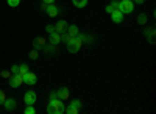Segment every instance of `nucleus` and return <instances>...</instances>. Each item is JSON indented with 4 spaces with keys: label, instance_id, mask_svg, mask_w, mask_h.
<instances>
[{
    "label": "nucleus",
    "instance_id": "obj_1",
    "mask_svg": "<svg viewBox=\"0 0 156 114\" xmlns=\"http://www.w3.org/2000/svg\"><path fill=\"white\" fill-rule=\"evenodd\" d=\"M33 48H36V50H44V52L51 53V55L55 53V45H51L44 36H36V37H34V39H33Z\"/></svg>",
    "mask_w": 156,
    "mask_h": 114
},
{
    "label": "nucleus",
    "instance_id": "obj_2",
    "mask_svg": "<svg viewBox=\"0 0 156 114\" xmlns=\"http://www.w3.org/2000/svg\"><path fill=\"white\" fill-rule=\"evenodd\" d=\"M64 103H62V100H59L58 97L55 98H50V102L47 105V112L48 114H62L64 112Z\"/></svg>",
    "mask_w": 156,
    "mask_h": 114
},
{
    "label": "nucleus",
    "instance_id": "obj_3",
    "mask_svg": "<svg viewBox=\"0 0 156 114\" xmlns=\"http://www.w3.org/2000/svg\"><path fill=\"white\" fill-rule=\"evenodd\" d=\"M117 8H119L123 14H129V12L134 11V2L133 0H120V2H117Z\"/></svg>",
    "mask_w": 156,
    "mask_h": 114
},
{
    "label": "nucleus",
    "instance_id": "obj_4",
    "mask_svg": "<svg viewBox=\"0 0 156 114\" xmlns=\"http://www.w3.org/2000/svg\"><path fill=\"white\" fill-rule=\"evenodd\" d=\"M81 109V100L80 98H75L72 100V102L64 108V112H67V114H78Z\"/></svg>",
    "mask_w": 156,
    "mask_h": 114
},
{
    "label": "nucleus",
    "instance_id": "obj_5",
    "mask_svg": "<svg viewBox=\"0 0 156 114\" xmlns=\"http://www.w3.org/2000/svg\"><path fill=\"white\" fill-rule=\"evenodd\" d=\"M22 78H23V83H25V84H30V86L36 84V81H37V77H36V73H33L31 70H28V72L25 73Z\"/></svg>",
    "mask_w": 156,
    "mask_h": 114
},
{
    "label": "nucleus",
    "instance_id": "obj_6",
    "mask_svg": "<svg viewBox=\"0 0 156 114\" xmlns=\"http://www.w3.org/2000/svg\"><path fill=\"white\" fill-rule=\"evenodd\" d=\"M8 81H9V86H11V87H19V86H22L23 78H22V75L14 73V75H11V78H9Z\"/></svg>",
    "mask_w": 156,
    "mask_h": 114
},
{
    "label": "nucleus",
    "instance_id": "obj_7",
    "mask_svg": "<svg viewBox=\"0 0 156 114\" xmlns=\"http://www.w3.org/2000/svg\"><path fill=\"white\" fill-rule=\"evenodd\" d=\"M123 16H125V14H123L119 8L114 9V11L111 12V19H112L114 23H122V22H123Z\"/></svg>",
    "mask_w": 156,
    "mask_h": 114
},
{
    "label": "nucleus",
    "instance_id": "obj_8",
    "mask_svg": "<svg viewBox=\"0 0 156 114\" xmlns=\"http://www.w3.org/2000/svg\"><path fill=\"white\" fill-rule=\"evenodd\" d=\"M48 42L51 44V45H58L59 42H61V33H58V31H51V33H48Z\"/></svg>",
    "mask_w": 156,
    "mask_h": 114
},
{
    "label": "nucleus",
    "instance_id": "obj_9",
    "mask_svg": "<svg viewBox=\"0 0 156 114\" xmlns=\"http://www.w3.org/2000/svg\"><path fill=\"white\" fill-rule=\"evenodd\" d=\"M69 95H70V91H69V87H66V86H62V87H59V89L56 91V97L59 98V100H67L69 98Z\"/></svg>",
    "mask_w": 156,
    "mask_h": 114
},
{
    "label": "nucleus",
    "instance_id": "obj_10",
    "mask_svg": "<svg viewBox=\"0 0 156 114\" xmlns=\"http://www.w3.org/2000/svg\"><path fill=\"white\" fill-rule=\"evenodd\" d=\"M23 102H25V105H34V102H36V92H34V91L25 92V95H23Z\"/></svg>",
    "mask_w": 156,
    "mask_h": 114
},
{
    "label": "nucleus",
    "instance_id": "obj_11",
    "mask_svg": "<svg viewBox=\"0 0 156 114\" xmlns=\"http://www.w3.org/2000/svg\"><path fill=\"white\" fill-rule=\"evenodd\" d=\"M45 12L50 16V17H56L59 14V6H56L55 3H51V5H47L45 8Z\"/></svg>",
    "mask_w": 156,
    "mask_h": 114
},
{
    "label": "nucleus",
    "instance_id": "obj_12",
    "mask_svg": "<svg viewBox=\"0 0 156 114\" xmlns=\"http://www.w3.org/2000/svg\"><path fill=\"white\" fill-rule=\"evenodd\" d=\"M3 106L6 111H14L16 106H17V102L14 98H5V102H3Z\"/></svg>",
    "mask_w": 156,
    "mask_h": 114
},
{
    "label": "nucleus",
    "instance_id": "obj_13",
    "mask_svg": "<svg viewBox=\"0 0 156 114\" xmlns=\"http://www.w3.org/2000/svg\"><path fill=\"white\" fill-rule=\"evenodd\" d=\"M53 28H55V31H58V33H64L67 30V22L66 20H58L55 25H53Z\"/></svg>",
    "mask_w": 156,
    "mask_h": 114
},
{
    "label": "nucleus",
    "instance_id": "obj_14",
    "mask_svg": "<svg viewBox=\"0 0 156 114\" xmlns=\"http://www.w3.org/2000/svg\"><path fill=\"white\" fill-rule=\"evenodd\" d=\"M66 45H67V52H70V53H76L78 50L81 48V45H78V44L73 41V37H72V41H70V42H67Z\"/></svg>",
    "mask_w": 156,
    "mask_h": 114
},
{
    "label": "nucleus",
    "instance_id": "obj_15",
    "mask_svg": "<svg viewBox=\"0 0 156 114\" xmlns=\"http://www.w3.org/2000/svg\"><path fill=\"white\" fill-rule=\"evenodd\" d=\"M144 34H145V37H148V42L153 45V44H154V28H153V27L145 28V30H144Z\"/></svg>",
    "mask_w": 156,
    "mask_h": 114
},
{
    "label": "nucleus",
    "instance_id": "obj_16",
    "mask_svg": "<svg viewBox=\"0 0 156 114\" xmlns=\"http://www.w3.org/2000/svg\"><path fill=\"white\" fill-rule=\"evenodd\" d=\"M66 33H67L70 37H75L78 33H80V30H78L76 25H67V30H66Z\"/></svg>",
    "mask_w": 156,
    "mask_h": 114
},
{
    "label": "nucleus",
    "instance_id": "obj_17",
    "mask_svg": "<svg viewBox=\"0 0 156 114\" xmlns=\"http://www.w3.org/2000/svg\"><path fill=\"white\" fill-rule=\"evenodd\" d=\"M147 20H148V16L145 14V12H140V14L137 16V23H140V25H145Z\"/></svg>",
    "mask_w": 156,
    "mask_h": 114
},
{
    "label": "nucleus",
    "instance_id": "obj_18",
    "mask_svg": "<svg viewBox=\"0 0 156 114\" xmlns=\"http://www.w3.org/2000/svg\"><path fill=\"white\" fill-rule=\"evenodd\" d=\"M72 3H73V6H76V8H84V6L87 5V0H72Z\"/></svg>",
    "mask_w": 156,
    "mask_h": 114
},
{
    "label": "nucleus",
    "instance_id": "obj_19",
    "mask_svg": "<svg viewBox=\"0 0 156 114\" xmlns=\"http://www.w3.org/2000/svg\"><path fill=\"white\" fill-rule=\"evenodd\" d=\"M114 9H117V2H115V0H112V2H111V3H109V5L105 8V11L108 12V14H111V12H112Z\"/></svg>",
    "mask_w": 156,
    "mask_h": 114
},
{
    "label": "nucleus",
    "instance_id": "obj_20",
    "mask_svg": "<svg viewBox=\"0 0 156 114\" xmlns=\"http://www.w3.org/2000/svg\"><path fill=\"white\" fill-rule=\"evenodd\" d=\"M28 70H30V67H28L27 64H25V62H23V64H20V66H19V75H22V77H23V75L27 73Z\"/></svg>",
    "mask_w": 156,
    "mask_h": 114
},
{
    "label": "nucleus",
    "instance_id": "obj_21",
    "mask_svg": "<svg viewBox=\"0 0 156 114\" xmlns=\"http://www.w3.org/2000/svg\"><path fill=\"white\" fill-rule=\"evenodd\" d=\"M61 41L67 44V42H70V41H72V37H70V36H69L66 31H64V33H61Z\"/></svg>",
    "mask_w": 156,
    "mask_h": 114
},
{
    "label": "nucleus",
    "instance_id": "obj_22",
    "mask_svg": "<svg viewBox=\"0 0 156 114\" xmlns=\"http://www.w3.org/2000/svg\"><path fill=\"white\" fill-rule=\"evenodd\" d=\"M6 2H8V5H9L11 8H16V6L20 5V0H6Z\"/></svg>",
    "mask_w": 156,
    "mask_h": 114
},
{
    "label": "nucleus",
    "instance_id": "obj_23",
    "mask_svg": "<svg viewBox=\"0 0 156 114\" xmlns=\"http://www.w3.org/2000/svg\"><path fill=\"white\" fill-rule=\"evenodd\" d=\"M25 114H34L36 112V109H34V106L33 105H27V108H25V111H23Z\"/></svg>",
    "mask_w": 156,
    "mask_h": 114
},
{
    "label": "nucleus",
    "instance_id": "obj_24",
    "mask_svg": "<svg viewBox=\"0 0 156 114\" xmlns=\"http://www.w3.org/2000/svg\"><path fill=\"white\" fill-rule=\"evenodd\" d=\"M0 75H2V78H5V80H9L11 78V70H2V73H0Z\"/></svg>",
    "mask_w": 156,
    "mask_h": 114
},
{
    "label": "nucleus",
    "instance_id": "obj_25",
    "mask_svg": "<svg viewBox=\"0 0 156 114\" xmlns=\"http://www.w3.org/2000/svg\"><path fill=\"white\" fill-rule=\"evenodd\" d=\"M28 56H30L31 59H37V58H39V53H37V50H36V48H33L31 52L28 53Z\"/></svg>",
    "mask_w": 156,
    "mask_h": 114
},
{
    "label": "nucleus",
    "instance_id": "obj_26",
    "mask_svg": "<svg viewBox=\"0 0 156 114\" xmlns=\"http://www.w3.org/2000/svg\"><path fill=\"white\" fill-rule=\"evenodd\" d=\"M5 98H6V95H5V92L0 89V105H3V102H5Z\"/></svg>",
    "mask_w": 156,
    "mask_h": 114
},
{
    "label": "nucleus",
    "instance_id": "obj_27",
    "mask_svg": "<svg viewBox=\"0 0 156 114\" xmlns=\"http://www.w3.org/2000/svg\"><path fill=\"white\" fill-rule=\"evenodd\" d=\"M9 70H11V73H12V75H14V73H19V66H11V69H9Z\"/></svg>",
    "mask_w": 156,
    "mask_h": 114
},
{
    "label": "nucleus",
    "instance_id": "obj_28",
    "mask_svg": "<svg viewBox=\"0 0 156 114\" xmlns=\"http://www.w3.org/2000/svg\"><path fill=\"white\" fill-rule=\"evenodd\" d=\"M45 31H47V33H51V31H55L53 25H47V27H45Z\"/></svg>",
    "mask_w": 156,
    "mask_h": 114
},
{
    "label": "nucleus",
    "instance_id": "obj_29",
    "mask_svg": "<svg viewBox=\"0 0 156 114\" xmlns=\"http://www.w3.org/2000/svg\"><path fill=\"white\" fill-rule=\"evenodd\" d=\"M42 3H45V5H51V3H55V0H42Z\"/></svg>",
    "mask_w": 156,
    "mask_h": 114
},
{
    "label": "nucleus",
    "instance_id": "obj_30",
    "mask_svg": "<svg viewBox=\"0 0 156 114\" xmlns=\"http://www.w3.org/2000/svg\"><path fill=\"white\" fill-rule=\"evenodd\" d=\"M133 2L137 3V5H142V3H144V0H133Z\"/></svg>",
    "mask_w": 156,
    "mask_h": 114
}]
</instances>
